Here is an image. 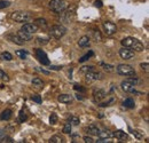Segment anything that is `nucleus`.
<instances>
[{"instance_id": "1", "label": "nucleus", "mask_w": 149, "mask_h": 143, "mask_svg": "<svg viewBox=\"0 0 149 143\" xmlns=\"http://www.w3.org/2000/svg\"><path fill=\"white\" fill-rule=\"evenodd\" d=\"M120 44L123 47H126L129 49H133V52H142L145 49L143 44L133 37H126L120 40Z\"/></svg>"}, {"instance_id": "2", "label": "nucleus", "mask_w": 149, "mask_h": 143, "mask_svg": "<svg viewBox=\"0 0 149 143\" xmlns=\"http://www.w3.org/2000/svg\"><path fill=\"white\" fill-rule=\"evenodd\" d=\"M138 83H139L138 78L134 77V76H131V77H127L125 80L122 81V84H120V88L124 90V92L129 93V92H131L132 90H134V87L138 85Z\"/></svg>"}, {"instance_id": "3", "label": "nucleus", "mask_w": 149, "mask_h": 143, "mask_svg": "<svg viewBox=\"0 0 149 143\" xmlns=\"http://www.w3.org/2000/svg\"><path fill=\"white\" fill-rule=\"evenodd\" d=\"M48 6L56 14H61L64 9H67V2L64 0H51Z\"/></svg>"}, {"instance_id": "4", "label": "nucleus", "mask_w": 149, "mask_h": 143, "mask_svg": "<svg viewBox=\"0 0 149 143\" xmlns=\"http://www.w3.org/2000/svg\"><path fill=\"white\" fill-rule=\"evenodd\" d=\"M10 18L15 22H19V23H24V22H28L30 18H31V14L28 13V12H13L10 14Z\"/></svg>"}, {"instance_id": "5", "label": "nucleus", "mask_w": 149, "mask_h": 143, "mask_svg": "<svg viewBox=\"0 0 149 143\" xmlns=\"http://www.w3.org/2000/svg\"><path fill=\"white\" fill-rule=\"evenodd\" d=\"M116 71L118 74L124 76V77H131V76H135V70L134 68H132L129 64H118L116 68Z\"/></svg>"}, {"instance_id": "6", "label": "nucleus", "mask_w": 149, "mask_h": 143, "mask_svg": "<svg viewBox=\"0 0 149 143\" xmlns=\"http://www.w3.org/2000/svg\"><path fill=\"white\" fill-rule=\"evenodd\" d=\"M67 33V28L63 25H53L51 28V35L56 38V39H61L62 37Z\"/></svg>"}, {"instance_id": "7", "label": "nucleus", "mask_w": 149, "mask_h": 143, "mask_svg": "<svg viewBox=\"0 0 149 143\" xmlns=\"http://www.w3.org/2000/svg\"><path fill=\"white\" fill-rule=\"evenodd\" d=\"M103 78V74L101 72L96 71L95 69L91 70V71H87L85 73V79L86 81L88 83H92V81H96V80H101Z\"/></svg>"}, {"instance_id": "8", "label": "nucleus", "mask_w": 149, "mask_h": 143, "mask_svg": "<svg viewBox=\"0 0 149 143\" xmlns=\"http://www.w3.org/2000/svg\"><path fill=\"white\" fill-rule=\"evenodd\" d=\"M35 53H36V57L38 58V61H39L42 65H49V64H51V62H49V58H48L47 54L45 53L42 49L37 48V49L35 51Z\"/></svg>"}, {"instance_id": "9", "label": "nucleus", "mask_w": 149, "mask_h": 143, "mask_svg": "<svg viewBox=\"0 0 149 143\" xmlns=\"http://www.w3.org/2000/svg\"><path fill=\"white\" fill-rule=\"evenodd\" d=\"M102 26H103V30H104V33L107 36H112L113 33H116L117 31V26L115 23H112L110 21H106L102 23Z\"/></svg>"}, {"instance_id": "10", "label": "nucleus", "mask_w": 149, "mask_h": 143, "mask_svg": "<svg viewBox=\"0 0 149 143\" xmlns=\"http://www.w3.org/2000/svg\"><path fill=\"white\" fill-rule=\"evenodd\" d=\"M38 29H39V26L36 25L35 23H24L23 26L21 28L22 31H24V32H26V33H30V35L36 33L38 31Z\"/></svg>"}, {"instance_id": "11", "label": "nucleus", "mask_w": 149, "mask_h": 143, "mask_svg": "<svg viewBox=\"0 0 149 143\" xmlns=\"http://www.w3.org/2000/svg\"><path fill=\"white\" fill-rule=\"evenodd\" d=\"M107 96L106 90H101V88H94L93 90V100L95 102H101L102 100H104Z\"/></svg>"}, {"instance_id": "12", "label": "nucleus", "mask_w": 149, "mask_h": 143, "mask_svg": "<svg viewBox=\"0 0 149 143\" xmlns=\"http://www.w3.org/2000/svg\"><path fill=\"white\" fill-rule=\"evenodd\" d=\"M135 53L132 51V49H129L126 47H123L119 49V56L123 58V60H132L134 57Z\"/></svg>"}, {"instance_id": "13", "label": "nucleus", "mask_w": 149, "mask_h": 143, "mask_svg": "<svg viewBox=\"0 0 149 143\" xmlns=\"http://www.w3.org/2000/svg\"><path fill=\"white\" fill-rule=\"evenodd\" d=\"M72 9H68V10H63L62 12V18L64 19V21H67V23H70L71 22V19H72V17L74 16V10H76V6H72L71 7Z\"/></svg>"}, {"instance_id": "14", "label": "nucleus", "mask_w": 149, "mask_h": 143, "mask_svg": "<svg viewBox=\"0 0 149 143\" xmlns=\"http://www.w3.org/2000/svg\"><path fill=\"white\" fill-rule=\"evenodd\" d=\"M57 100H58V102H61L63 104H71L74 102V97L69 94H61V95H58Z\"/></svg>"}, {"instance_id": "15", "label": "nucleus", "mask_w": 149, "mask_h": 143, "mask_svg": "<svg viewBox=\"0 0 149 143\" xmlns=\"http://www.w3.org/2000/svg\"><path fill=\"white\" fill-rule=\"evenodd\" d=\"M113 136H115L117 140H119L120 142H124V141H127V140H129V135H127L125 132H123V131H116V132L113 133Z\"/></svg>"}, {"instance_id": "16", "label": "nucleus", "mask_w": 149, "mask_h": 143, "mask_svg": "<svg viewBox=\"0 0 149 143\" xmlns=\"http://www.w3.org/2000/svg\"><path fill=\"white\" fill-rule=\"evenodd\" d=\"M7 38H8L12 42H14V44H16V45H19V46L24 44V41L19 38L17 33H16V35H15V33H10V35H8V36H7Z\"/></svg>"}, {"instance_id": "17", "label": "nucleus", "mask_w": 149, "mask_h": 143, "mask_svg": "<svg viewBox=\"0 0 149 143\" xmlns=\"http://www.w3.org/2000/svg\"><path fill=\"white\" fill-rule=\"evenodd\" d=\"M90 44H91V41H90V37L88 36H83L78 40V45H79V47H81V48L88 47Z\"/></svg>"}, {"instance_id": "18", "label": "nucleus", "mask_w": 149, "mask_h": 143, "mask_svg": "<svg viewBox=\"0 0 149 143\" xmlns=\"http://www.w3.org/2000/svg\"><path fill=\"white\" fill-rule=\"evenodd\" d=\"M13 116V111L10 109H6L0 113V120H9Z\"/></svg>"}, {"instance_id": "19", "label": "nucleus", "mask_w": 149, "mask_h": 143, "mask_svg": "<svg viewBox=\"0 0 149 143\" xmlns=\"http://www.w3.org/2000/svg\"><path fill=\"white\" fill-rule=\"evenodd\" d=\"M86 131H87V133H88L90 135H97L99 132H100L99 127L96 125H94V124H91V125L86 128Z\"/></svg>"}, {"instance_id": "20", "label": "nucleus", "mask_w": 149, "mask_h": 143, "mask_svg": "<svg viewBox=\"0 0 149 143\" xmlns=\"http://www.w3.org/2000/svg\"><path fill=\"white\" fill-rule=\"evenodd\" d=\"M97 137H102V139H112L113 137V133L110 131H100L97 134Z\"/></svg>"}, {"instance_id": "21", "label": "nucleus", "mask_w": 149, "mask_h": 143, "mask_svg": "<svg viewBox=\"0 0 149 143\" xmlns=\"http://www.w3.org/2000/svg\"><path fill=\"white\" fill-rule=\"evenodd\" d=\"M17 35H19V37L23 41H30V40L32 39V35L26 33V32H24V31H22V30H19V32H17Z\"/></svg>"}, {"instance_id": "22", "label": "nucleus", "mask_w": 149, "mask_h": 143, "mask_svg": "<svg viewBox=\"0 0 149 143\" xmlns=\"http://www.w3.org/2000/svg\"><path fill=\"white\" fill-rule=\"evenodd\" d=\"M68 121H69L72 126H78L79 124H80L79 118H78L77 116H74V115H71V116L68 118Z\"/></svg>"}, {"instance_id": "23", "label": "nucleus", "mask_w": 149, "mask_h": 143, "mask_svg": "<svg viewBox=\"0 0 149 143\" xmlns=\"http://www.w3.org/2000/svg\"><path fill=\"white\" fill-rule=\"evenodd\" d=\"M123 106L125 108H129V109H133V108L135 107V103H134V100L133 99H131V97H129V99H126L124 102H123Z\"/></svg>"}, {"instance_id": "24", "label": "nucleus", "mask_w": 149, "mask_h": 143, "mask_svg": "<svg viewBox=\"0 0 149 143\" xmlns=\"http://www.w3.org/2000/svg\"><path fill=\"white\" fill-rule=\"evenodd\" d=\"M49 143H62L64 142V139L61 136V135H53L51 139H49Z\"/></svg>"}, {"instance_id": "25", "label": "nucleus", "mask_w": 149, "mask_h": 143, "mask_svg": "<svg viewBox=\"0 0 149 143\" xmlns=\"http://www.w3.org/2000/svg\"><path fill=\"white\" fill-rule=\"evenodd\" d=\"M93 55H94V52H93V51H90L88 53L85 54L84 56H81V57L79 58V62H80V63H83V62H86V61H88V60H90V58H91V57H92Z\"/></svg>"}, {"instance_id": "26", "label": "nucleus", "mask_w": 149, "mask_h": 143, "mask_svg": "<svg viewBox=\"0 0 149 143\" xmlns=\"http://www.w3.org/2000/svg\"><path fill=\"white\" fill-rule=\"evenodd\" d=\"M0 58L3 60V61H12L13 60V55L9 53V52H3L0 55Z\"/></svg>"}, {"instance_id": "27", "label": "nucleus", "mask_w": 149, "mask_h": 143, "mask_svg": "<svg viewBox=\"0 0 149 143\" xmlns=\"http://www.w3.org/2000/svg\"><path fill=\"white\" fill-rule=\"evenodd\" d=\"M15 54L19 56V58H22V60H25V58L28 57V55H29V53H28L26 51H24V49H19V51H16V52H15Z\"/></svg>"}, {"instance_id": "28", "label": "nucleus", "mask_w": 149, "mask_h": 143, "mask_svg": "<svg viewBox=\"0 0 149 143\" xmlns=\"http://www.w3.org/2000/svg\"><path fill=\"white\" fill-rule=\"evenodd\" d=\"M35 24L38 26H42V28H46L47 26V21L45 18H37L35 21Z\"/></svg>"}, {"instance_id": "29", "label": "nucleus", "mask_w": 149, "mask_h": 143, "mask_svg": "<svg viewBox=\"0 0 149 143\" xmlns=\"http://www.w3.org/2000/svg\"><path fill=\"white\" fill-rule=\"evenodd\" d=\"M26 119H28V115L25 113V111H24V110H21V111H19V121L24 123Z\"/></svg>"}, {"instance_id": "30", "label": "nucleus", "mask_w": 149, "mask_h": 143, "mask_svg": "<svg viewBox=\"0 0 149 143\" xmlns=\"http://www.w3.org/2000/svg\"><path fill=\"white\" fill-rule=\"evenodd\" d=\"M71 127H72V125H71L69 121H67L64 127H63V129H62V132H63L64 134H70V133H71Z\"/></svg>"}, {"instance_id": "31", "label": "nucleus", "mask_w": 149, "mask_h": 143, "mask_svg": "<svg viewBox=\"0 0 149 143\" xmlns=\"http://www.w3.org/2000/svg\"><path fill=\"white\" fill-rule=\"evenodd\" d=\"M100 65L103 68V70H106L107 72H112L113 71V67H112L111 64H107V63H100Z\"/></svg>"}, {"instance_id": "32", "label": "nucleus", "mask_w": 149, "mask_h": 143, "mask_svg": "<svg viewBox=\"0 0 149 143\" xmlns=\"http://www.w3.org/2000/svg\"><path fill=\"white\" fill-rule=\"evenodd\" d=\"M32 85H35V86H38V87H42L44 86V83H42V80L40 79V78H33L32 79Z\"/></svg>"}, {"instance_id": "33", "label": "nucleus", "mask_w": 149, "mask_h": 143, "mask_svg": "<svg viewBox=\"0 0 149 143\" xmlns=\"http://www.w3.org/2000/svg\"><path fill=\"white\" fill-rule=\"evenodd\" d=\"M57 121H58L57 115H56V113H52V115L49 116V123H51L52 125H55V124H57Z\"/></svg>"}, {"instance_id": "34", "label": "nucleus", "mask_w": 149, "mask_h": 143, "mask_svg": "<svg viewBox=\"0 0 149 143\" xmlns=\"http://www.w3.org/2000/svg\"><path fill=\"white\" fill-rule=\"evenodd\" d=\"M9 6H10V1H8V0H0V9L7 8Z\"/></svg>"}, {"instance_id": "35", "label": "nucleus", "mask_w": 149, "mask_h": 143, "mask_svg": "<svg viewBox=\"0 0 149 143\" xmlns=\"http://www.w3.org/2000/svg\"><path fill=\"white\" fill-rule=\"evenodd\" d=\"M31 100H32L33 102L38 103V104H40V103L42 102V100H41V96H40V95H32V96H31Z\"/></svg>"}, {"instance_id": "36", "label": "nucleus", "mask_w": 149, "mask_h": 143, "mask_svg": "<svg viewBox=\"0 0 149 143\" xmlns=\"http://www.w3.org/2000/svg\"><path fill=\"white\" fill-rule=\"evenodd\" d=\"M37 40V42H39V44H41V45H47L48 42H49V40H48V38H37L36 39Z\"/></svg>"}, {"instance_id": "37", "label": "nucleus", "mask_w": 149, "mask_h": 143, "mask_svg": "<svg viewBox=\"0 0 149 143\" xmlns=\"http://www.w3.org/2000/svg\"><path fill=\"white\" fill-rule=\"evenodd\" d=\"M93 69H95V67H93V65H90V67L85 65V67H83V68L80 69V72H81V73H86L87 71H91V70H93Z\"/></svg>"}, {"instance_id": "38", "label": "nucleus", "mask_w": 149, "mask_h": 143, "mask_svg": "<svg viewBox=\"0 0 149 143\" xmlns=\"http://www.w3.org/2000/svg\"><path fill=\"white\" fill-rule=\"evenodd\" d=\"M0 79H2L3 81H8V80H9V77L7 76L6 72H3L2 70H0Z\"/></svg>"}, {"instance_id": "39", "label": "nucleus", "mask_w": 149, "mask_h": 143, "mask_svg": "<svg viewBox=\"0 0 149 143\" xmlns=\"http://www.w3.org/2000/svg\"><path fill=\"white\" fill-rule=\"evenodd\" d=\"M94 38L96 41H101L102 40V37H101V33L99 30H94Z\"/></svg>"}, {"instance_id": "40", "label": "nucleus", "mask_w": 149, "mask_h": 143, "mask_svg": "<svg viewBox=\"0 0 149 143\" xmlns=\"http://www.w3.org/2000/svg\"><path fill=\"white\" fill-rule=\"evenodd\" d=\"M97 143H110L111 142V139H102V137H97V140L95 141Z\"/></svg>"}, {"instance_id": "41", "label": "nucleus", "mask_w": 149, "mask_h": 143, "mask_svg": "<svg viewBox=\"0 0 149 143\" xmlns=\"http://www.w3.org/2000/svg\"><path fill=\"white\" fill-rule=\"evenodd\" d=\"M140 67H141V69H142V70H145L146 72L149 71V64L147 63V62H145V63H141V64H140Z\"/></svg>"}, {"instance_id": "42", "label": "nucleus", "mask_w": 149, "mask_h": 143, "mask_svg": "<svg viewBox=\"0 0 149 143\" xmlns=\"http://www.w3.org/2000/svg\"><path fill=\"white\" fill-rule=\"evenodd\" d=\"M84 142L85 143H93V142H95V141H94L91 136H84Z\"/></svg>"}, {"instance_id": "43", "label": "nucleus", "mask_w": 149, "mask_h": 143, "mask_svg": "<svg viewBox=\"0 0 149 143\" xmlns=\"http://www.w3.org/2000/svg\"><path fill=\"white\" fill-rule=\"evenodd\" d=\"M74 90H79V92H81V93L86 92V90H85L84 87H81V86H79V85H74Z\"/></svg>"}, {"instance_id": "44", "label": "nucleus", "mask_w": 149, "mask_h": 143, "mask_svg": "<svg viewBox=\"0 0 149 143\" xmlns=\"http://www.w3.org/2000/svg\"><path fill=\"white\" fill-rule=\"evenodd\" d=\"M6 136V132H5V129H2V128H0V142L3 140V137Z\"/></svg>"}, {"instance_id": "45", "label": "nucleus", "mask_w": 149, "mask_h": 143, "mask_svg": "<svg viewBox=\"0 0 149 143\" xmlns=\"http://www.w3.org/2000/svg\"><path fill=\"white\" fill-rule=\"evenodd\" d=\"M131 132H132V134H133L136 139H142V135H141V134H139V133H138V131H131Z\"/></svg>"}, {"instance_id": "46", "label": "nucleus", "mask_w": 149, "mask_h": 143, "mask_svg": "<svg viewBox=\"0 0 149 143\" xmlns=\"http://www.w3.org/2000/svg\"><path fill=\"white\" fill-rule=\"evenodd\" d=\"M2 141H3V142H7V143H13V142H14V140H13L12 137H9V136H5Z\"/></svg>"}, {"instance_id": "47", "label": "nucleus", "mask_w": 149, "mask_h": 143, "mask_svg": "<svg viewBox=\"0 0 149 143\" xmlns=\"http://www.w3.org/2000/svg\"><path fill=\"white\" fill-rule=\"evenodd\" d=\"M94 5H95V7H97V8H101V7L103 6V3H102L101 0H96V1L94 2Z\"/></svg>"}, {"instance_id": "48", "label": "nucleus", "mask_w": 149, "mask_h": 143, "mask_svg": "<svg viewBox=\"0 0 149 143\" xmlns=\"http://www.w3.org/2000/svg\"><path fill=\"white\" fill-rule=\"evenodd\" d=\"M36 70H37V71H39V72H42L44 74H47V76H48V74H51V72L47 71V70H45V69H40V68H36Z\"/></svg>"}, {"instance_id": "49", "label": "nucleus", "mask_w": 149, "mask_h": 143, "mask_svg": "<svg viewBox=\"0 0 149 143\" xmlns=\"http://www.w3.org/2000/svg\"><path fill=\"white\" fill-rule=\"evenodd\" d=\"M51 69H53V70H61V69H62V67H57V65H52V67H51Z\"/></svg>"}, {"instance_id": "50", "label": "nucleus", "mask_w": 149, "mask_h": 143, "mask_svg": "<svg viewBox=\"0 0 149 143\" xmlns=\"http://www.w3.org/2000/svg\"><path fill=\"white\" fill-rule=\"evenodd\" d=\"M77 99H78V100H83V97H81V96H79V95H77Z\"/></svg>"}]
</instances>
